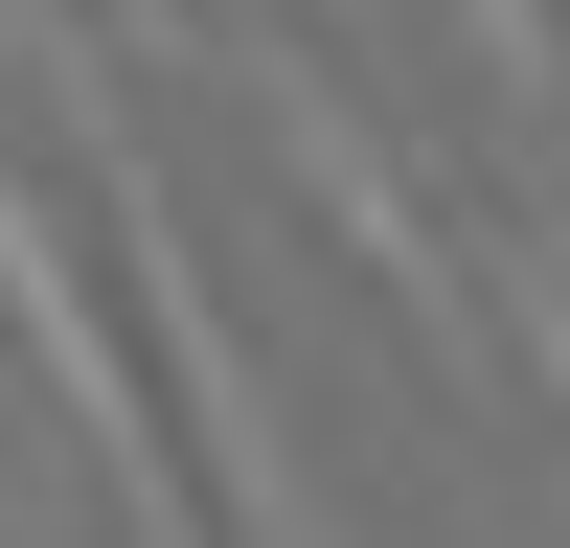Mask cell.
I'll list each match as a JSON object with an SVG mask.
<instances>
[{
  "instance_id": "6da1fadb",
  "label": "cell",
  "mask_w": 570,
  "mask_h": 548,
  "mask_svg": "<svg viewBox=\"0 0 570 548\" xmlns=\"http://www.w3.org/2000/svg\"><path fill=\"white\" fill-rule=\"evenodd\" d=\"M0 320H23V365L69 389V434L115 457V502H137V548H183V480H160V389L115 365V320H91V274H69V206H46L23 160H0Z\"/></svg>"
}]
</instances>
